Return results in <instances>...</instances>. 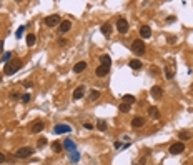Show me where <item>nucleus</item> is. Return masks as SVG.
Returning a JSON list of instances; mask_svg holds the SVG:
<instances>
[{
  "label": "nucleus",
  "mask_w": 193,
  "mask_h": 165,
  "mask_svg": "<svg viewBox=\"0 0 193 165\" xmlns=\"http://www.w3.org/2000/svg\"><path fill=\"white\" fill-rule=\"evenodd\" d=\"M173 75H175V70L170 67V65H166V67H165V77L168 78V80H172V78H173Z\"/></svg>",
  "instance_id": "18"
},
{
  "label": "nucleus",
  "mask_w": 193,
  "mask_h": 165,
  "mask_svg": "<svg viewBox=\"0 0 193 165\" xmlns=\"http://www.w3.org/2000/svg\"><path fill=\"white\" fill-rule=\"evenodd\" d=\"M118 108H120V112H128V110H130V105H128V104H125V102H122Z\"/></svg>",
  "instance_id": "27"
},
{
  "label": "nucleus",
  "mask_w": 193,
  "mask_h": 165,
  "mask_svg": "<svg viewBox=\"0 0 193 165\" xmlns=\"http://www.w3.org/2000/svg\"><path fill=\"white\" fill-rule=\"evenodd\" d=\"M83 94H85V87L83 85H80V87H77L75 90H73V100H80V98L83 97Z\"/></svg>",
  "instance_id": "12"
},
{
  "label": "nucleus",
  "mask_w": 193,
  "mask_h": 165,
  "mask_svg": "<svg viewBox=\"0 0 193 165\" xmlns=\"http://www.w3.org/2000/svg\"><path fill=\"white\" fill-rule=\"evenodd\" d=\"M72 154H73V155H72V160H73V162H77V160H78V152L75 150V152H72Z\"/></svg>",
  "instance_id": "33"
},
{
  "label": "nucleus",
  "mask_w": 193,
  "mask_h": 165,
  "mask_svg": "<svg viewBox=\"0 0 193 165\" xmlns=\"http://www.w3.org/2000/svg\"><path fill=\"white\" fill-rule=\"evenodd\" d=\"M125 104H128V105H132V104H135V97L133 95H123V98H122Z\"/></svg>",
  "instance_id": "24"
},
{
  "label": "nucleus",
  "mask_w": 193,
  "mask_h": 165,
  "mask_svg": "<svg viewBox=\"0 0 193 165\" xmlns=\"http://www.w3.org/2000/svg\"><path fill=\"white\" fill-rule=\"evenodd\" d=\"M96 98H100V92H98V90H92L90 95H88V100H90V102H95Z\"/></svg>",
  "instance_id": "22"
},
{
  "label": "nucleus",
  "mask_w": 193,
  "mask_h": 165,
  "mask_svg": "<svg viewBox=\"0 0 193 165\" xmlns=\"http://www.w3.org/2000/svg\"><path fill=\"white\" fill-rule=\"evenodd\" d=\"M148 114H150V117H153V118H160V112H158L156 107H150L148 108Z\"/></svg>",
  "instance_id": "21"
},
{
  "label": "nucleus",
  "mask_w": 193,
  "mask_h": 165,
  "mask_svg": "<svg viewBox=\"0 0 193 165\" xmlns=\"http://www.w3.org/2000/svg\"><path fill=\"white\" fill-rule=\"evenodd\" d=\"M102 33H103V35H105V37H110V35H112V30H113V27H112V23H110V22H106V23H103V25H102Z\"/></svg>",
  "instance_id": "14"
},
{
  "label": "nucleus",
  "mask_w": 193,
  "mask_h": 165,
  "mask_svg": "<svg viewBox=\"0 0 193 165\" xmlns=\"http://www.w3.org/2000/svg\"><path fill=\"white\" fill-rule=\"evenodd\" d=\"M152 72H153V75H158V68H155V67H152Z\"/></svg>",
  "instance_id": "40"
},
{
  "label": "nucleus",
  "mask_w": 193,
  "mask_h": 165,
  "mask_svg": "<svg viewBox=\"0 0 193 165\" xmlns=\"http://www.w3.org/2000/svg\"><path fill=\"white\" fill-rule=\"evenodd\" d=\"M108 73H110V67H103V65H98V67H96V70H95V75L96 77H106V75H108Z\"/></svg>",
  "instance_id": "9"
},
{
  "label": "nucleus",
  "mask_w": 193,
  "mask_h": 165,
  "mask_svg": "<svg viewBox=\"0 0 193 165\" xmlns=\"http://www.w3.org/2000/svg\"><path fill=\"white\" fill-rule=\"evenodd\" d=\"M23 85H25V87L29 88V87H32V85H33V84H32V82H23Z\"/></svg>",
  "instance_id": "39"
},
{
  "label": "nucleus",
  "mask_w": 193,
  "mask_h": 165,
  "mask_svg": "<svg viewBox=\"0 0 193 165\" xmlns=\"http://www.w3.org/2000/svg\"><path fill=\"white\" fill-rule=\"evenodd\" d=\"M96 128H98L100 132H105L106 130V122L105 120H98V122H96Z\"/></svg>",
  "instance_id": "23"
},
{
  "label": "nucleus",
  "mask_w": 193,
  "mask_h": 165,
  "mask_svg": "<svg viewBox=\"0 0 193 165\" xmlns=\"http://www.w3.org/2000/svg\"><path fill=\"white\" fill-rule=\"evenodd\" d=\"M173 22H175V17H173V15H170V17L166 19V23H173Z\"/></svg>",
  "instance_id": "36"
},
{
  "label": "nucleus",
  "mask_w": 193,
  "mask_h": 165,
  "mask_svg": "<svg viewBox=\"0 0 193 165\" xmlns=\"http://www.w3.org/2000/svg\"><path fill=\"white\" fill-rule=\"evenodd\" d=\"M87 68V62H78V63H75V67H73V72L75 73H80V72H83Z\"/></svg>",
  "instance_id": "17"
},
{
  "label": "nucleus",
  "mask_w": 193,
  "mask_h": 165,
  "mask_svg": "<svg viewBox=\"0 0 193 165\" xmlns=\"http://www.w3.org/2000/svg\"><path fill=\"white\" fill-rule=\"evenodd\" d=\"M5 160H7V157H5V154H2V152H0V164H3Z\"/></svg>",
  "instance_id": "34"
},
{
  "label": "nucleus",
  "mask_w": 193,
  "mask_h": 165,
  "mask_svg": "<svg viewBox=\"0 0 193 165\" xmlns=\"http://www.w3.org/2000/svg\"><path fill=\"white\" fill-rule=\"evenodd\" d=\"M63 147H65L67 150H73V152H75V144H73L70 138H65V140H63Z\"/></svg>",
  "instance_id": "20"
},
{
  "label": "nucleus",
  "mask_w": 193,
  "mask_h": 165,
  "mask_svg": "<svg viewBox=\"0 0 193 165\" xmlns=\"http://www.w3.org/2000/svg\"><path fill=\"white\" fill-rule=\"evenodd\" d=\"M100 65H103V67H112V58H110V55H102L100 57Z\"/></svg>",
  "instance_id": "16"
},
{
  "label": "nucleus",
  "mask_w": 193,
  "mask_h": 165,
  "mask_svg": "<svg viewBox=\"0 0 193 165\" xmlns=\"http://www.w3.org/2000/svg\"><path fill=\"white\" fill-rule=\"evenodd\" d=\"M22 102H23V104H29L30 102V94H23V95H22Z\"/></svg>",
  "instance_id": "31"
},
{
  "label": "nucleus",
  "mask_w": 193,
  "mask_h": 165,
  "mask_svg": "<svg viewBox=\"0 0 193 165\" xmlns=\"http://www.w3.org/2000/svg\"><path fill=\"white\" fill-rule=\"evenodd\" d=\"M20 95H19V92H12V94H10V98H19Z\"/></svg>",
  "instance_id": "35"
},
{
  "label": "nucleus",
  "mask_w": 193,
  "mask_h": 165,
  "mask_svg": "<svg viewBox=\"0 0 193 165\" xmlns=\"http://www.w3.org/2000/svg\"><path fill=\"white\" fill-rule=\"evenodd\" d=\"M145 125V118L143 117H135L133 120H132V127L133 128H140V127Z\"/></svg>",
  "instance_id": "15"
},
{
  "label": "nucleus",
  "mask_w": 193,
  "mask_h": 165,
  "mask_svg": "<svg viewBox=\"0 0 193 165\" xmlns=\"http://www.w3.org/2000/svg\"><path fill=\"white\" fill-rule=\"evenodd\" d=\"M128 65L133 68V70H140V68H142V62L135 58V60H130V62H128Z\"/></svg>",
  "instance_id": "19"
},
{
  "label": "nucleus",
  "mask_w": 193,
  "mask_h": 165,
  "mask_svg": "<svg viewBox=\"0 0 193 165\" xmlns=\"http://www.w3.org/2000/svg\"><path fill=\"white\" fill-rule=\"evenodd\" d=\"M32 154H33V148L32 147H20V148H17V152L13 155L17 157V158H27Z\"/></svg>",
  "instance_id": "3"
},
{
  "label": "nucleus",
  "mask_w": 193,
  "mask_h": 165,
  "mask_svg": "<svg viewBox=\"0 0 193 165\" xmlns=\"http://www.w3.org/2000/svg\"><path fill=\"white\" fill-rule=\"evenodd\" d=\"M183 150H185L183 142H176V144H173V145L170 147V154H172V155H178V154H182Z\"/></svg>",
  "instance_id": "6"
},
{
  "label": "nucleus",
  "mask_w": 193,
  "mask_h": 165,
  "mask_svg": "<svg viewBox=\"0 0 193 165\" xmlns=\"http://www.w3.org/2000/svg\"><path fill=\"white\" fill-rule=\"evenodd\" d=\"M152 95H153V98L160 100V98L163 97V88L160 87V85H155V87H152Z\"/></svg>",
  "instance_id": "11"
},
{
  "label": "nucleus",
  "mask_w": 193,
  "mask_h": 165,
  "mask_svg": "<svg viewBox=\"0 0 193 165\" xmlns=\"http://www.w3.org/2000/svg\"><path fill=\"white\" fill-rule=\"evenodd\" d=\"M35 35H33V33H29V37H27V43H29V47H32V45H33V43H35Z\"/></svg>",
  "instance_id": "26"
},
{
  "label": "nucleus",
  "mask_w": 193,
  "mask_h": 165,
  "mask_svg": "<svg viewBox=\"0 0 193 165\" xmlns=\"http://www.w3.org/2000/svg\"><path fill=\"white\" fill-rule=\"evenodd\" d=\"M58 43H60V45H67V40H65V39H60V40H58Z\"/></svg>",
  "instance_id": "38"
},
{
  "label": "nucleus",
  "mask_w": 193,
  "mask_h": 165,
  "mask_svg": "<svg viewBox=\"0 0 193 165\" xmlns=\"http://www.w3.org/2000/svg\"><path fill=\"white\" fill-rule=\"evenodd\" d=\"M9 58H12V52H7V53H3V57H2V62L9 63V62H10Z\"/></svg>",
  "instance_id": "28"
},
{
  "label": "nucleus",
  "mask_w": 193,
  "mask_h": 165,
  "mask_svg": "<svg viewBox=\"0 0 193 165\" xmlns=\"http://www.w3.org/2000/svg\"><path fill=\"white\" fill-rule=\"evenodd\" d=\"M47 144H48L47 138H39V144H37V147H39V148H42V147H45Z\"/></svg>",
  "instance_id": "29"
},
{
  "label": "nucleus",
  "mask_w": 193,
  "mask_h": 165,
  "mask_svg": "<svg viewBox=\"0 0 193 165\" xmlns=\"http://www.w3.org/2000/svg\"><path fill=\"white\" fill-rule=\"evenodd\" d=\"M43 128H45V124H43L42 120H37V122H33V125L30 127V132H32V134H40Z\"/></svg>",
  "instance_id": "8"
},
{
  "label": "nucleus",
  "mask_w": 193,
  "mask_h": 165,
  "mask_svg": "<svg viewBox=\"0 0 193 165\" xmlns=\"http://www.w3.org/2000/svg\"><path fill=\"white\" fill-rule=\"evenodd\" d=\"M23 30H25V27H23V25H22V27H20L19 30H17V33H15V35H17V39H20V37L23 35Z\"/></svg>",
  "instance_id": "32"
},
{
  "label": "nucleus",
  "mask_w": 193,
  "mask_h": 165,
  "mask_svg": "<svg viewBox=\"0 0 193 165\" xmlns=\"http://www.w3.org/2000/svg\"><path fill=\"white\" fill-rule=\"evenodd\" d=\"M83 127H85V128H87V130H92V128H93V125H92V124H83Z\"/></svg>",
  "instance_id": "37"
},
{
  "label": "nucleus",
  "mask_w": 193,
  "mask_h": 165,
  "mask_svg": "<svg viewBox=\"0 0 193 165\" xmlns=\"http://www.w3.org/2000/svg\"><path fill=\"white\" fill-rule=\"evenodd\" d=\"M140 37H142V39H150V37H152V29H150V25H142V27H140Z\"/></svg>",
  "instance_id": "10"
},
{
  "label": "nucleus",
  "mask_w": 193,
  "mask_h": 165,
  "mask_svg": "<svg viewBox=\"0 0 193 165\" xmlns=\"http://www.w3.org/2000/svg\"><path fill=\"white\" fill-rule=\"evenodd\" d=\"M52 148H53L55 152H60V150H62V145H60L58 142H53V144H52Z\"/></svg>",
  "instance_id": "30"
},
{
  "label": "nucleus",
  "mask_w": 193,
  "mask_h": 165,
  "mask_svg": "<svg viewBox=\"0 0 193 165\" xmlns=\"http://www.w3.org/2000/svg\"><path fill=\"white\" fill-rule=\"evenodd\" d=\"M178 138H180V140H190V134L185 132V130H182V132L178 134Z\"/></svg>",
  "instance_id": "25"
},
{
  "label": "nucleus",
  "mask_w": 193,
  "mask_h": 165,
  "mask_svg": "<svg viewBox=\"0 0 193 165\" xmlns=\"http://www.w3.org/2000/svg\"><path fill=\"white\" fill-rule=\"evenodd\" d=\"M60 23H62V19L58 15H48L47 19H45V25L47 27H57Z\"/></svg>",
  "instance_id": "4"
},
{
  "label": "nucleus",
  "mask_w": 193,
  "mask_h": 165,
  "mask_svg": "<svg viewBox=\"0 0 193 165\" xmlns=\"http://www.w3.org/2000/svg\"><path fill=\"white\" fill-rule=\"evenodd\" d=\"M53 132L57 135H60V134H68V132H72V127L67 125V124H58V125H55Z\"/></svg>",
  "instance_id": "7"
},
{
  "label": "nucleus",
  "mask_w": 193,
  "mask_h": 165,
  "mask_svg": "<svg viewBox=\"0 0 193 165\" xmlns=\"http://www.w3.org/2000/svg\"><path fill=\"white\" fill-rule=\"evenodd\" d=\"M0 82H2V75H0Z\"/></svg>",
  "instance_id": "42"
},
{
  "label": "nucleus",
  "mask_w": 193,
  "mask_h": 165,
  "mask_svg": "<svg viewBox=\"0 0 193 165\" xmlns=\"http://www.w3.org/2000/svg\"><path fill=\"white\" fill-rule=\"evenodd\" d=\"M116 29H118L120 33H126V32H128V20L123 19V17L118 19L116 20Z\"/></svg>",
  "instance_id": "5"
},
{
  "label": "nucleus",
  "mask_w": 193,
  "mask_h": 165,
  "mask_svg": "<svg viewBox=\"0 0 193 165\" xmlns=\"http://www.w3.org/2000/svg\"><path fill=\"white\" fill-rule=\"evenodd\" d=\"M3 52V40H0V53Z\"/></svg>",
  "instance_id": "41"
},
{
  "label": "nucleus",
  "mask_w": 193,
  "mask_h": 165,
  "mask_svg": "<svg viewBox=\"0 0 193 165\" xmlns=\"http://www.w3.org/2000/svg\"><path fill=\"white\" fill-rule=\"evenodd\" d=\"M145 43H143V40H140V39H136L132 42V52L133 53H136V55H143L145 53Z\"/></svg>",
  "instance_id": "2"
},
{
  "label": "nucleus",
  "mask_w": 193,
  "mask_h": 165,
  "mask_svg": "<svg viewBox=\"0 0 193 165\" xmlns=\"http://www.w3.org/2000/svg\"><path fill=\"white\" fill-rule=\"evenodd\" d=\"M72 27V23H70V20H62V23L58 25V30H60V33H67L68 30Z\"/></svg>",
  "instance_id": "13"
},
{
  "label": "nucleus",
  "mask_w": 193,
  "mask_h": 165,
  "mask_svg": "<svg viewBox=\"0 0 193 165\" xmlns=\"http://www.w3.org/2000/svg\"><path fill=\"white\" fill-rule=\"evenodd\" d=\"M23 67V63L20 62V60H13V62H9V63H5L3 65V73L5 75H13L17 70H20V68Z\"/></svg>",
  "instance_id": "1"
}]
</instances>
